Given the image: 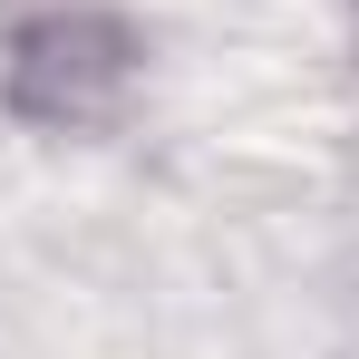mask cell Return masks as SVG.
Wrapping results in <instances>:
<instances>
[{
  "instance_id": "cell-1",
  "label": "cell",
  "mask_w": 359,
  "mask_h": 359,
  "mask_svg": "<svg viewBox=\"0 0 359 359\" xmlns=\"http://www.w3.org/2000/svg\"><path fill=\"white\" fill-rule=\"evenodd\" d=\"M126 88H136V39L107 10H39L0 59V97L29 126H107Z\"/></svg>"
}]
</instances>
